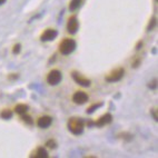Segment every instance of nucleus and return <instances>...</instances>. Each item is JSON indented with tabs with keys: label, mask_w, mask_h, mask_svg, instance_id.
<instances>
[{
	"label": "nucleus",
	"mask_w": 158,
	"mask_h": 158,
	"mask_svg": "<svg viewBox=\"0 0 158 158\" xmlns=\"http://www.w3.org/2000/svg\"><path fill=\"white\" fill-rule=\"evenodd\" d=\"M85 128V122L79 117H71L68 122V129L73 135H81Z\"/></svg>",
	"instance_id": "f257e3e1"
},
{
	"label": "nucleus",
	"mask_w": 158,
	"mask_h": 158,
	"mask_svg": "<svg viewBox=\"0 0 158 158\" xmlns=\"http://www.w3.org/2000/svg\"><path fill=\"white\" fill-rule=\"evenodd\" d=\"M76 46H77L76 41H75L73 38H66V39L62 40L59 45L60 54L65 55V56L70 55L71 52H73V50L76 49Z\"/></svg>",
	"instance_id": "f03ea898"
},
{
	"label": "nucleus",
	"mask_w": 158,
	"mask_h": 158,
	"mask_svg": "<svg viewBox=\"0 0 158 158\" xmlns=\"http://www.w3.org/2000/svg\"><path fill=\"white\" fill-rule=\"evenodd\" d=\"M62 79L61 71L58 69H52L51 71H49V73L47 75V82L50 86H56L58 85Z\"/></svg>",
	"instance_id": "7ed1b4c3"
},
{
	"label": "nucleus",
	"mask_w": 158,
	"mask_h": 158,
	"mask_svg": "<svg viewBox=\"0 0 158 158\" xmlns=\"http://www.w3.org/2000/svg\"><path fill=\"white\" fill-rule=\"evenodd\" d=\"M125 75V70L124 68H117L115 70H113L109 75L106 76V81L108 82H116V81H119L120 79L124 77Z\"/></svg>",
	"instance_id": "20e7f679"
},
{
	"label": "nucleus",
	"mask_w": 158,
	"mask_h": 158,
	"mask_svg": "<svg viewBox=\"0 0 158 158\" xmlns=\"http://www.w3.org/2000/svg\"><path fill=\"white\" fill-rule=\"evenodd\" d=\"M71 77H73V79L77 84H79L80 86H84V87H89L91 84V81L89 79L82 77L81 75L79 73H77V71H73V73H71Z\"/></svg>",
	"instance_id": "39448f33"
},
{
	"label": "nucleus",
	"mask_w": 158,
	"mask_h": 158,
	"mask_svg": "<svg viewBox=\"0 0 158 158\" xmlns=\"http://www.w3.org/2000/svg\"><path fill=\"white\" fill-rule=\"evenodd\" d=\"M78 27H79V23H78V19H77L76 16H71L69 17L67 21V30L70 32V34H76L77 31H78Z\"/></svg>",
	"instance_id": "423d86ee"
},
{
	"label": "nucleus",
	"mask_w": 158,
	"mask_h": 158,
	"mask_svg": "<svg viewBox=\"0 0 158 158\" xmlns=\"http://www.w3.org/2000/svg\"><path fill=\"white\" fill-rule=\"evenodd\" d=\"M73 102L77 105H84L88 102V95L84 91H76L73 95Z\"/></svg>",
	"instance_id": "0eeeda50"
},
{
	"label": "nucleus",
	"mask_w": 158,
	"mask_h": 158,
	"mask_svg": "<svg viewBox=\"0 0 158 158\" xmlns=\"http://www.w3.org/2000/svg\"><path fill=\"white\" fill-rule=\"evenodd\" d=\"M58 36V32L55 29H46L43 32V35L40 36V40L43 41H52L56 39V37Z\"/></svg>",
	"instance_id": "6e6552de"
},
{
	"label": "nucleus",
	"mask_w": 158,
	"mask_h": 158,
	"mask_svg": "<svg viewBox=\"0 0 158 158\" xmlns=\"http://www.w3.org/2000/svg\"><path fill=\"white\" fill-rule=\"evenodd\" d=\"M111 122H113V116L110 115V114H105L104 116L99 117V118L97 119V122L94 123V125H96L97 127H102L105 125L110 124Z\"/></svg>",
	"instance_id": "1a4fd4ad"
},
{
	"label": "nucleus",
	"mask_w": 158,
	"mask_h": 158,
	"mask_svg": "<svg viewBox=\"0 0 158 158\" xmlns=\"http://www.w3.org/2000/svg\"><path fill=\"white\" fill-rule=\"evenodd\" d=\"M51 123H52V119H51L50 116H43V117H40V118L38 119L37 125H38L39 128L46 129V128H48L49 126H50Z\"/></svg>",
	"instance_id": "9d476101"
},
{
	"label": "nucleus",
	"mask_w": 158,
	"mask_h": 158,
	"mask_svg": "<svg viewBox=\"0 0 158 158\" xmlns=\"http://www.w3.org/2000/svg\"><path fill=\"white\" fill-rule=\"evenodd\" d=\"M30 157H32V158H47L48 157V152H47V150H46L44 147H38V148L32 152V155H30Z\"/></svg>",
	"instance_id": "9b49d317"
},
{
	"label": "nucleus",
	"mask_w": 158,
	"mask_h": 158,
	"mask_svg": "<svg viewBox=\"0 0 158 158\" xmlns=\"http://www.w3.org/2000/svg\"><path fill=\"white\" fill-rule=\"evenodd\" d=\"M15 111L19 115H23V114H26L28 111V106L26 104H18L16 107H15Z\"/></svg>",
	"instance_id": "f8f14e48"
},
{
	"label": "nucleus",
	"mask_w": 158,
	"mask_h": 158,
	"mask_svg": "<svg viewBox=\"0 0 158 158\" xmlns=\"http://www.w3.org/2000/svg\"><path fill=\"white\" fill-rule=\"evenodd\" d=\"M81 1L82 0H71L70 3H69V9H70L71 11H75L81 5Z\"/></svg>",
	"instance_id": "ddd939ff"
},
{
	"label": "nucleus",
	"mask_w": 158,
	"mask_h": 158,
	"mask_svg": "<svg viewBox=\"0 0 158 158\" xmlns=\"http://www.w3.org/2000/svg\"><path fill=\"white\" fill-rule=\"evenodd\" d=\"M0 117L3 119H10L12 117V111L9 109H5L1 111V114H0Z\"/></svg>",
	"instance_id": "4468645a"
},
{
	"label": "nucleus",
	"mask_w": 158,
	"mask_h": 158,
	"mask_svg": "<svg viewBox=\"0 0 158 158\" xmlns=\"http://www.w3.org/2000/svg\"><path fill=\"white\" fill-rule=\"evenodd\" d=\"M102 102H98V104H95V105H91L90 107L88 108L87 109V114H93L95 110L97 109V108H99V107H102Z\"/></svg>",
	"instance_id": "2eb2a0df"
},
{
	"label": "nucleus",
	"mask_w": 158,
	"mask_h": 158,
	"mask_svg": "<svg viewBox=\"0 0 158 158\" xmlns=\"http://www.w3.org/2000/svg\"><path fill=\"white\" fill-rule=\"evenodd\" d=\"M21 119H23L26 124L32 125V118H31V116H28V115H26V114H23V115H21Z\"/></svg>",
	"instance_id": "dca6fc26"
},
{
	"label": "nucleus",
	"mask_w": 158,
	"mask_h": 158,
	"mask_svg": "<svg viewBox=\"0 0 158 158\" xmlns=\"http://www.w3.org/2000/svg\"><path fill=\"white\" fill-rule=\"evenodd\" d=\"M46 146L49 147V148H51V149H54V148H56L57 144H56V141H55L54 139H50V140H48L47 143H46Z\"/></svg>",
	"instance_id": "f3484780"
},
{
	"label": "nucleus",
	"mask_w": 158,
	"mask_h": 158,
	"mask_svg": "<svg viewBox=\"0 0 158 158\" xmlns=\"http://www.w3.org/2000/svg\"><path fill=\"white\" fill-rule=\"evenodd\" d=\"M20 47H21V46H20L19 44H16V45L14 46L12 52H14V54H19V52H20Z\"/></svg>",
	"instance_id": "a211bd4d"
},
{
	"label": "nucleus",
	"mask_w": 158,
	"mask_h": 158,
	"mask_svg": "<svg viewBox=\"0 0 158 158\" xmlns=\"http://www.w3.org/2000/svg\"><path fill=\"white\" fill-rule=\"evenodd\" d=\"M156 23H157V20H156L155 18H152V21H150V25L148 26V30H152V29L156 26Z\"/></svg>",
	"instance_id": "6ab92c4d"
},
{
	"label": "nucleus",
	"mask_w": 158,
	"mask_h": 158,
	"mask_svg": "<svg viewBox=\"0 0 158 158\" xmlns=\"http://www.w3.org/2000/svg\"><path fill=\"white\" fill-rule=\"evenodd\" d=\"M150 88H152V89H155L156 87H157V79H154L152 82H150V85H148Z\"/></svg>",
	"instance_id": "aec40b11"
},
{
	"label": "nucleus",
	"mask_w": 158,
	"mask_h": 158,
	"mask_svg": "<svg viewBox=\"0 0 158 158\" xmlns=\"http://www.w3.org/2000/svg\"><path fill=\"white\" fill-rule=\"evenodd\" d=\"M152 116H154V119L156 122L158 120V116H157V109H152Z\"/></svg>",
	"instance_id": "412c9836"
},
{
	"label": "nucleus",
	"mask_w": 158,
	"mask_h": 158,
	"mask_svg": "<svg viewBox=\"0 0 158 158\" xmlns=\"http://www.w3.org/2000/svg\"><path fill=\"white\" fill-rule=\"evenodd\" d=\"M5 1H6V0H0V5H2V3L5 2Z\"/></svg>",
	"instance_id": "4be33fe9"
}]
</instances>
